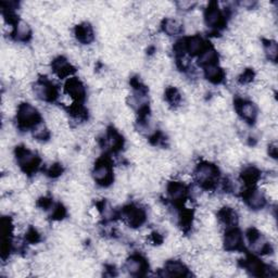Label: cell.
<instances>
[{"label":"cell","instance_id":"6da1fadb","mask_svg":"<svg viewBox=\"0 0 278 278\" xmlns=\"http://www.w3.org/2000/svg\"><path fill=\"white\" fill-rule=\"evenodd\" d=\"M196 180H198L199 184L202 186H206L207 188L215 185L217 176H218V170L215 165L211 163L203 162L199 164L196 168L195 172Z\"/></svg>","mask_w":278,"mask_h":278},{"label":"cell","instance_id":"7a4b0ae2","mask_svg":"<svg viewBox=\"0 0 278 278\" xmlns=\"http://www.w3.org/2000/svg\"><path fill=\"white\" fill-rule=\"evenodd\" d=\"M17 121L21 127L35 126L40 122V116L38 111L29 103H23L17 108Z\"/></svg>","mask_w":278,"mask_h":278},{"label":"cell","instance_id":"3957f363","mask_svg":"<svg viewBox=\"0 0 278 278\" xmlns=\"http://www.w3.org/2000/svg\"><path fill=\"white\" fill-rule=\"evenodd\" d=\"M93 177L95 181H97L99 185L104 187L110 185L113 180L112 168L110 166V164L104 161H99L95 165V168L93 171Z\"/></svg>","mask_w":278,"mask_h":278},{"label":"cell","instance_id":"277c9868","mask_svg":"<svg viewBox=\"0 0 278 278\" xmlns=\"http://www.w3.org/2000/svg\"><path fill=\"white\" fill-rule=\"evenodd\" d=\"M16 158H17V162H19L20 166L27 172L34 171L35 168L38 166L39 160L37 159V157H36L33 152H31L30 150H27L26 148H22V147L17 148Z\"/></svg>","mask_w":278,"mask_h":278},{"label":"cell","instance_id":"5b68a950","mask_svg":"<svg viewBox=\"0 0 278 278\" xmlns=\"http://www.w3.org/2000/svg\"><path fill=\"white\" fill-rule=\"evenodd\" d=\"M123 215H124L126 223L131 227H139L143 225V223L146 220V214L144 210L134 206L125 208L124 211H123Z\"/></svg>","mask_w":278,"mask_h":278},{"label":"cell","instance_id":"8992f818","mask_svg":"<svg viewBox=\"0 0 278 278\" xmlns=\"http://www.w3.org/2000/svg\"><path fill=\"white\" fill-rule=\"evenodd\" d=\"M34 94L36 97L44 101H52L57 97V92L53 85L47 81H39L34 85Z\"/></svg>","mask_w":278,"mask_h":278},{"label":"cell","instance_id":"52a82bcc","mask_svg":"<svg viewBox=\"0 0 278 278\" xmlns=\"http://www.w3.org/2000/svg\"><path fill=\"white\" fill-rule=\"evenodd\" d=\"M125 268L131 276H141L147 270V262L140 255H133V257L127 259Z\"/></svg>","mask_w":278,"mask_h":278},{"label":"cell","instance_id":"ba28073f","mask_svg":"<svg viewBox=\"0 0 278 278\" xmlns=\"http://www.w3.org/2000/svg\"><path fill=\"white\" fill-rule=\"evenodd\" d=\"M223 245L227 251H236L243 245V236L238 229H229L225 234Z\"/></svg>","mask_w":278,"mask_h":278},{"label":"cell","instance_id":"9c48e42d","mask_svg":"<svg viewBox=\"0 0 278 278\" xmlns=\"http://www.w3.org/2000/svg\"><path fill=\"white\" fill-rule=\"evenodd\" d=\"M65 94L75 100V101H80V100L85 98V87L82 82L79 79L72 77L65 83Z\"/></svg>","mask_w":278,"mask_h":278},{"label":"cell","instance_id":"30bf717a","mask_svg":"<svg viewBox=\"0 0 278 278\" xmlns=\"http://www.w3.org/2000/svg\"><path fill=\"white\" fill-rule=\"evenodd\" d=\"M52 70L59 79H65L74 72V67L65 57H58L52 62Z\"/></svg>","mask_w":278,"mask_h":278},{"label":"cell","instance_id":"8fae6325","mask_svg":"<svg viewBox=\"0 0 278 278\" xmlns=\"http://www.w3.org/2000/svg\"><path fill=\"white\" fill-rule=\"evenodd\" d=\"M237 110L239 114L245 122H254L258 116V109L255 104L250 101H244V100H238L237 101Z\"/></svg>","mask_w":278,"mask_h":278},{"label":"cell","instance_id":"7c38bea8","mask_svg":"<svg viewBox=\"0 0 278 278\" xmlns=\"http://www.w3.org/2000/svg\"><path fill=\"white\" fill-rule=\"evenodd\" d=\"M204 21L209 27H218L222 25L223 16L216 3L211 2L209 4L206 15H204Z\"/></svg>","mask_w":278,"mask_h":278},{"label":"cell","instance_id":"4fadbf2b","mask_svg":"<svg viewBox=\"0 0 278 278\" xmlns=\"http://www.w3.org/2000/svg\"><path fill=\"white\" fill-rule=\"evenodd\" d=\"M167 194L174 202H183L186 199L187 189L185 185L180 181H172L167 186Z\"/></svg>","mask_w":278,"mask_h":278},{"label":"cell","instance_id":"5bb4252c","mask_svg":"<svg viewBox=\"0 0 278 278\" xmlns=\"http://www.w3.org/2000/svg\"><path fill=\"white\" fill-rule=\"evenodd\" d=\"M164 271H165V276L171 277H184L188 275L185 264L179 261H168L165 264Z\"/></svg>","mask_w":278,"mask_h":278},{"label":"cell","instance_id":"9a60e30c","mask_svg":"<svg viewBox=\"0 0 278 278\" xmlns=\"http://www.w3.org/2000/svg\"><path fill=\"white\" fill-rule=\"evenodd\" d=\"M245 202L253 210H261L265 206V197L259 190H251L245 195Z\"/></svg>","mask_w":278,"mask_h":278},{"label":"cell","instance_id":"2e32d148","mask_svg":"<svg viewBox=\"0 0 278 278\" xmlns=\"http://www.w3.org/2000/svg\"><path fill=\"white\" fill-rule=\"evenodd\" d=\"M75 36L79 42L82 44H89L94 39V31L90 24L81 23L76 26L75 29Z\"/></svg>","mask_w":278,"mask_h":278},{"label":"cell","instance_id":"e0dca14e","mask_svg":"<svg viewBox=\"0 0 278 278\" xmlns=\"http://www.w3.org/2000/svg\"><path fill=\"white\" fill-rule=\"evenodd\" d=\"M186 47L191 56L201 53L206 49V42L200 36H193L186 40Z\"/></svg>","mask_w":278,"mask_h":278},{"label":"cell","instance_id":"ac0fdd59","mask_svg":"<svg viewBox=\"0 0 278 278\" xmlns=\"http://www.w3.org/2000/svg\"><path fill=\"white\" fill-rule=\"evenodd\" d=\"M218 220L227 226H234L238 222V215L231 208H223L218 211Z\"/></svg>","mask_w":278,"mask_h":278},{"label":"cell","instance_id":"d6986e66","mask_svg":"<svg viewBox=\"0 0 278 278\" xmlns=\"http://www.w3.org/2000/svg\"><path fill=\"white\" fill-rule=\"evenodd\" d=\"M163 31L164 33L168 36H176L179 35L181 31H183V24L176 19H168L164 20L163 22Z\"/></svg>","mask_w":278,"mask_h":278},{"label":"cell","instance_id":"ffe728a7","mask_svg":"<svg viewBox=\"0 0 278 278\" xmlns=\"http://www.w3.org/2000/svg\"><path fill=\"white\" fill-rule=\"evenodd\" d=\"M204 74L206 77L212 83H221L223 81V77H224V72L223 69H221L220 66H217L216 65H211L206 66L204 69Z\"/></svg>","mask_w":278,"mask_h":278},{"label":"cell","instance_id":"44dd1931","mask_svg":"<svg viewBox=\"0 0 278 278\" xmlns=\"http://www.w3.org/2000/svg\"><path fill=\"white\" fill-rule=\"evenodd\" d=\"M218 60V56L215 50L213 48H207L200 53L199 57V65L202 66H208L211 65H215L216 61Z\"/></svg>","mask_w":278,"mask_h":278},{"label":"cell","instance_id":"7402d4cb","mask_svg":"<svg viewBox=\"0 0 278 278\" xmlns=\"http://www.w3.org/2000/svg\"><path fill=\"white\" fill-rule=\"evenodd\" d=\"M31 34H32L31 27L25 21L17 22L16 29V35L17 39L21 40V42H26V40H29L31 38Z\"/></svg>","mask_w":278,"mask_h":278},{"label":"cell","instance_id":"603a6c76","mask_svg":"<svg viewBox=\"0 0 278 278\" xmlns=\"http://www.w3.org/2000/svg\"><path fill=\"white\" fill-rule=\"evenodd\" d=\"M241 179L245 185H254L259 180V171L254 167L245 168L243 172Z\"/></svg>","mask_w":278,"mask_h":278},{"label":"cell","instance_id":"cb8c5ba5","mask_svg":"<svg viewBox=\"0 0 278 278\" xmlns=\"http://www.w3.org/2000/svg\"><path fill=\"white\" fill-rule=\"evenodd\" d=\"M264 51H265L266 57L270 59L272 62H275L277 60L278 56V48L275 40H265L264 42Z\"/></svg>","mask_w":278,"mask_h":278},{"label":"cell","instance_id":"d4e9b609","mask_svg":"<svg viewBox=\"0 0 278 278\" xmlns=\"http://www.w3.org/2000/svg\"><path fill=\"white\" fill-rule=\"evenodd\" d=\"M33 136L36 140H46L49 137L48 127L43 122H39L33 127Z\"/></svg>","mask_w":278,"mask_h":278},{"label":"cell","instance_id":"484cf974","mask_svg":"<svg viewBox=\"0 0 278 278\" xmlns=\"http://www.w3.org/2000/svg\"><path fill=\"white\" fill-rule=\"evenodd\" d=\"M165 99L171 106H179L180 102V94L175 87H168L165 90Z\"/></svg>","mask_w":278,"mask_h":278},{"label":"cell","instance_id":"4316f807","mask_svg":"<svg viewBox=\"0 0 278 278\" xmlns=\"http://www.w3.org/2000/svg\"><path fill=\"white\" fill-rule=\"evenodd\" d=\"M108 146L112 149H118L123 145L122 136L115 131H111L107 136Z\"/></svg>","mask_w":278,"mask_h":278},{"label":"cell","instance_id":"83f0119b","mask_svg":"<svg viewBox=\"0 0 278 278\" xmlns=\"http://www.w3.org/2000/svg\"><path fill=\"white\" fill-rule=\"evenodd\" d=\"M247 268H248L249 272H251L252 274L255 276L261 275L264 271V266L262 265V263L260 262L258 259H254V258H251V259L248 260Z\"/></svg>","mask_w":278,"mask_h":278},{"label":"cell","instance_id":"f1b7e54d","mask_svg":"<svg viewBox=\"0 0 278 278\" xmlns=\"http://www.w3.org/2000/svg\"><path fill=\"white\" fill-rule=\"evenodd\" d=\"M254 79V72L251 69H247L245 70L243 73H241L239 76V82L241 84H249L251 83Z\"/></svg>","mask_w":278,"mask_h":278},{"label":"cell","instance_id":"f546056e","mask_svg":"<svg viewBox=\"0 0 278 278\" xmlns=\"http://www.w3.org/2000/svg\"><path fill=\"white\" fill-rule=\"evenodd\" d=\"M25 238L31 244H37L39 241V234L36 229H31L25 232Z\"/></svg>","mask_w":278,"mask_h":278},{"label":"cell","instance_id":"4dcf8cb0","mask_svg":"<svg viewBox=\"0 0 278 278\" xmlns=\"http://www.w3.org/2000/svg\"><path fill=\"white\" fill-rule=\"evenodd\" d=\"M61 173H62V166L58 163H54L48 171V174L52 177H57L59 175H61Z\"/></svg>","mask_w":278,"mask_h":278},{"label":"cell","instance_id":"1f68e13d","mask_svg":"<svg viewBox=\"0 0 278 278\" xmlns=\"http://www.w3.org/2000/svg\"><path fill=\"white\" fill-rule=\"evenodd\" d=\"M177 7L180 10H189V9H193L194 6L196 4V2H191V1H180L177 2Z\"/></svg>","mask_w":278,"mask_h":278},{"label":"cell","instance_id":"d6a6232c","mask_svg":"<svg viewBox=\"0 0 278 278\" xmlns=\"http://www.w3.org/2000/svg\"><path fill=\"white\" fill-rule=\"evenodd\" d=\"M268 154H270V157L276 159V157H277V145H276V143L270 145V147H268Z\"/></svg>","mask_w":278,"mask_h":278}]
</instances>
